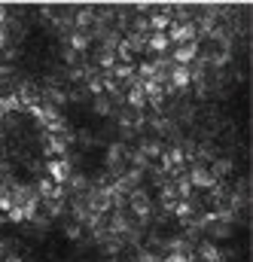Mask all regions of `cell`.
<instances>
[{
	"label": "cell",
	"instance_id": "ffe728a7",
	"mask_svg": "<svg viewBox=\"0 0 253 262\" xmlns=\"http://www.w3.org/2000/svg\"><path fill=\"white\" fill-rule=\"evenodd\" d=\"M189 259H192L189 253H168V259L165 262H189Z\"/></svg>",
	"mask_w": 253,
	"mask_h": 262
},
{
	"label": "cell",
	"instance_id": "d4e9b609",
	"mask_svg": "<svg viewBox=\"0 0 253 262\" xmlns=\"http://www.w3.org/2000/svg\"><path fill=\"white\" fill-rule=\"evenodd\" d=\"M3 253H6V244L0 241V262H3Z\"/></svg>",
	"mask_w": 253,
	"mask_h": 262
},
{
	"label": "cell",
	"instance_id": "7a4b0ae2",
	"mask_svg": "<svg viewBox=\"0 0 253 262\" xmlns=\"http://www.w3.org/2000/svg\"><path fill=\"white\" fill-rule=\"evenodd\" d=\"M195 55H198V43H180V46H174V52L168 55L174 64H183L189 67L192 61H195Z\"/></svg>",
	"mask_w": 253,
	"mask_h": 262
},
{
	"label": "cell",
	"instance_id": "cb8c5ba5",
	"mask_svg": "<svg viewBox=\"0 0 253 262\" xmlns=\"http://www.w3.org/2000/svg\"><path fill=\"white\" fill-rule=\"evenodd\" d=\"M3 21H6V6H0V28H3Z\"/></svg>",
	"mask_w": 253,
	"mask_h": 262
},
{
	"label": "cell",
	"instance_id": "2e32d148",
	"mask_svg": "<svg viewBox=\"0 0 253 262\" xmlns=\"http://www.w3.org/2000/svg\"><path fill=\"white\" fill-rule=\"evenodd\" d=\"M43 207H46L49 216H58L64 210V198H49V201H43Z\"/></svg>",
	"mask_w": 253,
	"mask_h": 262
},
{
	"label": "cell",
	"instance_id": "44dd1931",
	"mask_svg": "<svg viewBox=\"0 0 253 262\" xmlns=\"http://www.w3.org/2000/svg\"><path fill=\"white\" fill-rule=\"evenodd\" d=\"M70 180V189H86V177H67Z\"/></svg>",
	"mask_w": 253,
	"mask_h": 262
},
{
	"label": "cell",
	"instance_id": "9c48e42d",
	"mask_svg": "<svg viewBox=\"0 0 253 262\" xmlns=\"http://www.w3.org/2000/svg\"><path fill=\"white\" fill-rule=\"evenodd\" d=\"M171 43H168V37L165 34H150L146 37V49H153V52H165Z\"/></svg>",
	"mask_w": 253,
	"mask_h": 262
},
{
	"label": "cell",
	"instance_id": "8fae6325",
	"mask_svg": "<svg viewBox=\"0 0 253 262\" xmlns=\"http://www.w3.org/2000/svg\"><path fill=\"white\" fill-rule=\"evenodd\" d=\"M125 43H128V49H131V55H134V52H143V49H146V37H143V34H128Z\"/></svg>",
	"mask_w": 253,
	"mask_h": 262
},
{
	"label": "cell",
	"instance_id": "e0dca14e",
	"mask_svg": "<svg viewBox=\"0 0 253 262\" xmlns=\"http://www.w3.org/2000/svg\"><path fill=\"white\" fill-rule=\"evenodd\" d=\"M229 171H232V165H229V162H223V159H220V162H214V168H210V174H214V180H220V177H226Z\"/></svg>",
	"mask_w": 253,
	"mask_h": 262
},
{
	"label": "cell",
	"instance_id": "484cf974",
	"mask_svg": "<svg viewBox=\"0 0 253 262\" xmlns=\"http://www.w3.org/2000/svg\"><path fill=\"white\" fill-rule=\"evenodd\" d=\"M3 262H22V259H15V256H12V259H3Z\"/></svg>",
	"mask_w": 253,
	"mask_h": 262
},
{
	"label": "cell",
	"instance_id": "603a6c76",
	"mask_svg": "<svg viewBox=\"0 0 253 262\" xmlns=\"http://www.w3.org/2000/svg\"><path fill=\"white\" fill-rule=\"evenodd\" d=\"M140 262H159V259H156L153 253H143V256H140Z\"/></svg>",
	"mask_w": 253,
	"mask_h": 262
},
{
	"label": "cell",
	"instance_id": "9a60e30c",
	"mask_svg": "<svg viewBox=\"0 0 253 262\" xmlns=\"http://www.w3.org/2000/svg\"><path fill=\"white\" fill-rule=\"evenodd\" d=\"M177 201H180V195H177V189H174V186H165V189H162V204H165L168 210H174V204H177Z\"/></svg>",
	"mask_w": 253,
	"mask_h": 262
},
{
	"label": "cell",
	"instance_id": "5bb4252c",
	"mask_svg": "<svg viewBox=\"0 0 253 262\" xmlns=\"http://www.w3.org/2000/svg\"><path fill=\"white\" fill-rule=\"evenodd\" d=\"M122 159H125V146H119V143L110 146V168L119 171V168H122Z\"/></svg>",
	"mask_w": 253,
	"mask_h": 262
},
{
	"label": "cell",
	"instance_id": "7402d4cb",
	"mask_svg": "<svg viewBox=\"0 0 253 262\" xmlns=\"http://www.w3.org/2000/svg\"><path fill=\"white\" fill-rule=\"evenodd\" d=\"M9 220H12V223H22V220H25V210H22V207H12V210H9Z\"/></svg>",
	"mask_w": 253,
	"mask_h": 262
},
{
	"label": "cell",
	"instance_id": "8992f818",
	"mask_svg": "<svg viewBox=\"0 0 253 262\" xmlns=\"http://www.w3.org/2000/svg\"><path fill=\"white\" fill-rule=\"evenodd\" d=\"M146 21H150V31H153V34H165V31L171 28V21H174V18H171V12H168V6H165V9L153 12Z\"/></svg>",
	"mask_w": 253,
	"mask_h": 262
},
{
	"label": "cell",
	"instance_id": "4fadbf2b",
	"mask_svg": "<svg viewBox=\"0 0 253 262\" xmlns=\"http://www.w3.org/2000/svg\"><path fill=\"white\" fill-rule=\"evenodd\" d=\"M70 46H73V52H86V49H89V34L73 31V34H70Z\"/></svg>",
	"mask_w": 253,
	"mask_h": 262
},
{
	"label": "cell",
	"instance_id": "ba28073f",
	"mask_svg": "<svg viewBox=\"0 0 253 262\" xmlns=\"http://www.w3.org/2000/svg\"><path fill=\"white\" fill-rule=\"evenodd\" d=\"M64 149H67V137H64V134H49V137H46V152H49V156L64 159Z\"/></svg>",
	"mask_w": 253,
	"mask_h": 262
},
{
	"label": "cell",
	"instance_id": "52a82bcc",
	"mask_svg": "<svg viewBox=\"0 0 253 262\" xmlns=\"http://www.w3.org/2000/svg\"><path fill=\"white\" fill-rule=\"evenodd\" d=\"M128 107H131V110H140V107H143V104H146V95H143V79H134V85H131V89H128Z\"/></svg>",
	"mask_w": 253,
	"mask_h": 262
},
{
	"label": "cell",
	"instance_id": "6da1fadb",
	"mask_svg": "<svg viewBox=\"0 0 253 262\" xmlns=\"http://www.w3.org/2000/svg\"><path fill=\"white\" fill-rule=\"evenodd\" d=\"M195 21H171V28L165 31V37H168V43H174V46H180V43H195Z\"/></svg>",
	"mask_w": 253,
	"mask_h": 262
},
{
	"label": "cell",
	"instance_id": "3957f363",
	"mask_svg": "<svg viewBox=\"0 0 253 262\" xmlns=\"http://www.w3.org/2000/svg\"><path fill=\"white\" fill-rule=\"evenodd\" d=\"M46 174H49V180L52 183H67V177H70V162L67 159H52L49 165H46Z\"/></svg>",
	"mask_w": 253,
	"mask_h": 262
},
{
	"label": "cell",
	"instance_id": "277c9868",
	"mask_svg": "<svg viewBox=\"0 0 253 262\" xmlns=\"http://www.w3.org/2000/svg\"><path fill=\"white\" fill-rule=\"evenodd\" d=\"M189 180L192 186H198V189H210V186H217V180H214V174H210V168H204V165H195L189 171Z\"/></svg>",
	"mask_w": 253,
	"mask_h": 262
},
{
	"label": "cell",
	"instance_id": "5b68a950",
	"mask_svg": "<svg viewBox=\"0 0 253 262\" xmlns=\"http://www.w3.org/2000/svg\"><path fill=\"white\" fill-rule=\"evenodd\" d=\"M128 204H131V210H134L140 220H146V216H150V195H146L143 189L128 192Z\"/></svg>",
	"mask_w": 253,
	"mask_h": 262
},
{
	"label": "cell",
	"instance_id": "30bf717a",
	"mask_svg": "<svg viewBox=\"0 0 253 262\" xmlns=\"http://www.w3.org/2000/svg\"><path fill=\"white\" fill-rule=\"evenodd\" d=\"M198 256H201L204 262H223L220 250H217L214 244H201V247H198Z\"/></svg>",
	"mask_w": 253,
	"mask_h": 262
},
{
	"label": "cell",
	"instance_id": "ac0fdd59",
	"mask_svg": "<svg viewBox=\"0 0 253 262\" xmlns=\"http://www.w3.org/2000/svg\"><path fill=\"white\" fill-rule=\"evenodd\" d=\"M140 156H143V159H156V156H162V143H143Z\"/></svg>",
	"mask_w": 253,
	"mask_h": 262
},
{
	"label": "cell",
	"instance_id": "7c38bea8",
	"mask_svg": "<svg viewBox=\"0 0 253 262\" xmlns=\"http://www.w3.org/2000/svg\"><path fill=\"white\" fill-rule=\"evenodd\" d=\"M98 64L110 70V67L116 64V49H107V46H101V52H98Z\"/></svg>",
	"mask_w": 253,
	"mask_h": 262
},
{
	"label": "cell",
	"instance_id": "d6986e66",
	"mask_svg": "<svg viewBox=\"0 0 253 262\" xmlns=\"http://www.w3.org/2000/svg\"><path fill=\"white\" fill-rule=\"evenodd\" d=\"M95 113H101V116L110 113V101H107V98H98V101H95Z\"/></svg>",
	"mask_w": 253,
	"mask_h": 262
}]
</instances>
